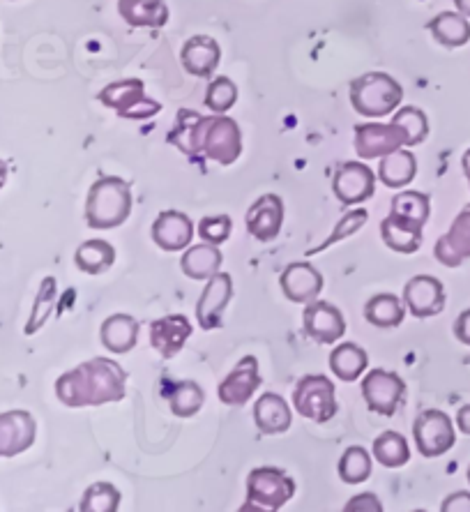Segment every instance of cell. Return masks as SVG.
Returning <instances> with one entry per match:
<instances>
[{
  "label": "cell",
  "instance_id": "cell-1",
  "mask_svg": "<svg viewBox=\"0 0 470 512\" xmlns=\"http://www.w3.org/2000/svg\"><path fill=\"white\" fill-rule=\"evenodd\" d=\"M125 393L127 372L109 358H90L56 381V397L70 409L120 402Z\"/></svg>",
  "mask_w": 470,
  "mask_h": 512
},
{
  "label": "cell",
  "instance_id": "cell-2",
  "mask_svg": "<svg viewBox=\"0 0 470 512\" xmlns=\"http://www.w3.org/2000/svg\"><path fill=\"white\" fill-rule=\"evenodd\" d=\"M132 215V190L127 180L102 176L90 187L86 199V222L90 229H116Z\"/></svg>",
  "mask_w": 470,
  "mask_h": 512
},
{
  "label": "cell",
  "instance_id": "cell-3",
  "mask_svg": "<svg viewBox=\"0 0 470 512\" xmlns=\"http://www.w3.org/2000/svg\"><path fill=\"white\" fill-rule=\"evenodd\" d=\"M348 97L355 114L365 118H383L394 114L404 102V88L385 72L360 74L348 86Z\"/></svg>",
  "mask_w": 470,
  "mask_h": 512
},
{
  "label": "cell",
  "instance_id": "cell-4",
  "mask_svg": "<svg viewBox=\"0 0 470 512\" xmlns=\"http://www.w3.org/2000/svg\"><path fill=\"white\" fill-rule=\"evenodd\" d=\"M196 153H203L222 167H231L242 155L240 125L226 114L201 116L199 132H196Z\"/></svg>",
  "mask_w": 470,
  "mask_h": 512
},
{
  "label": "cell",
  "instance_id": "cell-5",
  "mask_svg": "<svg viewBox=\"0 0 470 512\" xmlns=\"http://www.w3.org/2000/svg\"><path fill=\"white\" fill-rule=\"evenodd\" d=\"M293 409L302 418L312 420V423H330L337 413V397L335 386L328 376L309 374L295 383L293 390Z\"/></svg>",
  "mask_w": 470,
  "mask_h": 512
},
{
  "label": "cell",
  "instance_id": "cell-6",
  "mask_svg": "<svg viewBox=\"0 0 470 512\" xmlns=\"http://www.w3.org/2000/svg\"><path fill=\"white\" fill-rule=\"evenodd\" d=\"M100 102L106 109H113L120 118L127 120H150L162 111V104L146 93L141 79L116 81L102 88Z\"/></svg>",
  "mask_w": 470,
  "mask_h": 512
},
{
  "label": "cell",
  "instance_id": "cell-7",
  "mask_svg": "<svg viewBox=\"0 0 470 512\" xmlns=\"http://www.w3.org/2000/svg\"><path fill=\"white\" fill-rule=\"evenodd\" d=\"M295 494V483L282 469L259 466L247 478V508L282 510Z\"/></svg>",
  "mask_w": 470,
  "mask_h": 512
},
{
  "label": "cell",
  "instance_id": "cell-8",
  "mask_svg": "<svg viewBox=\"0 0 470 512\" xmlns=\"http://www.w3.org/2000/svg\"><path fill=\"white\" fill-rule=\"evenodd\" d=\"M413 436L420 455L429 459L450 453L454 443H457V432H454L450 416L438 409L422 411L420 416L415 418Z\"/></svg>",
  "mask_w": 470,
  "mask_h": 512
},
{
  "label": "cell",
  "instance_id": "cell-9",
  "mask_svg": "<svg viewBox=\"0 0 470 512\" xmlns=\"http://www.w3.org/2000/svg\"><path fill=\"white\" fill-rule=\"evenodd\" d=\"M404 393V379L397 372L371 370L362 379V397H365L369 409L378 416H394L399 404L404 402Z\"/></svg>",
  "mask_w": 470,
  "mask_h": 512
},
{
  "label": "cell",
  "instance_id": "cell-10",
  "mask_svg": "<svg viewBox=\"0 0 470 512\" xmlns=\"http://www.w3.org/2000/svg\"><path fill=\"white\" fill-rule=\"evenodd\" d=\"M332 192L344 206L365 203L376 192V173L362 162L339 164L335 176H332Z\"/></svg>",
  "mask_w": 470,
  "mask_h": 512
},
{
  "label": "cell",
  "instance_id": "cell-11",
  "mask_svg": "<svg viewBox=\"0 0 470 512\" xmlns=\"http://www.w3.org/2000/svg\"><path fill=\"white\" fill-rule=\"evenodd\" d=\"M399 148H406V143L394 123H362L355 127V153L360 160H381Z\"/></svg>",
  "mask_w": 470,
  "mask_h": 512
},
{
  "label": "cell",
  "instance_id": "cell-12",
  "mask_svg": "<svg viewBox=\"0 0 470 512\" xmlns=\"http://www.w3.org/2000/svg\"><path fill=\"white\" fill-rule=\"evenodd\" d=\"M233 298V280L229 273H215L206 282L199 303H196V321L203 330L222 328L224 310Z\"/></svg>",
  "mask_w": 470,
  "mask_h": 512
},
{
  "label": "cell",
  "instance_id": "cell-13",
  "mask_svg": "<svg viewBox=\"0 0 470 512\" xmlns=\"http://www.w3.org/2000/svg\"><path fill=\"white\" fill-rule=\"evenodd\" d=\"M302 326L318 344H335L346 335V319L339 312V307L318 298L307 303L305 314H302Z\"/></svg>",
  "mask_w": 470,
  "mask_h": 512
},
{
  "label": "cell",
  "instance_id": "cell-14",
  "mask_svg": "<svg viewBox=\"0 0 470 512\" xmlns=\"http://www.w3.org/2000/svg\"><path fill=\"white\" fill-rule=\"evenodd\" d=\"M261 386V374H259V360L254 356H245L238 365L233 367V372L219 383L217 397L219 402L226 406H245L249 399L254 397L256 390Z\"/></svg>",
  "mask_w": 470,
  "mask_h": 512
},
{
  "label": "cell",
  "instance_id": "cell-15",
  "mask_svg": "<svg viewBox=\"0 0 470 512\" xmlns=\"http://www.w3.org/2000/svg\"><path fill=\"white\" fill-rule=\"evenodd\" d=\"M404 305L418 319H429L445 310V289L434 275H415L404 286Z\"/></svg>",
  "mask_w": 470,
  "mask_h": 512
},
{
  "label": "cell",
  "instance_id": "cell-16",
  "mask_svg": "<svg viewBox=\"0 0 470 512\" xmlns=\"http://www.w3.org/2000/svg\"><path fill=\"white\" fill-rule=\"evenodd\" d=\"M37 423L28 411L0 413V457H17L35 443Z\"/></svg>",
  "mask_w": 470,
  "mask_h": 512
},
{
  "label": "cell",
  "instance_id": "cell-17",
  "mask_svg": "<svg viewBox=\"0 0 470 512\" xmlns=\"http://www.w3.org/2000/svg\"><path fill=\"white\" fill-rule=\"evenodd\" d=\"M284 224V201L277 194H263L247 210V231L259 243H272Z\"/></svg>",
  "mask_w": 470,
  "mask_h": 512
},
{
  "label": "cell",
  "instance_id": "cell-18",
  "mask_svg": "<svg viewBox=\"0 0 470 512\" xmlns=\"http://www.w3.org/2000/svg\"><path fill=\"white\" fill-rule=\"evenodd\" d=\"M219 60H222V49L219 42L210 35H194L180 49V63L183 70L192 77L212 79L215 77Z\"/></svg>",
  "mask_w": 470,
  "mask_h": 512
},
{
  "label": "cell",
  "instance_id": "cell-19",
  "mask_svg": "<svg viewBox=\"0 0 470 512\" xmlns=\"http://www.w3.org/2000/svg\"><path fill=\"white\" fill-rule=\"evenodd\" d=\"M279 284H282L284 296L291 300V303H312L323 291V275L307 261H293L284 268L282 277H279Z\"/></svg>",
  "mask_w": 470,
  "mask_h": 512
},
{
  "label": "cell",
  "instance_id": "cell-20",
  "mask_svg": "<svg viewBox=\"0 0 470 512\" xmlns=\"http://www.w3.org/2000/svg\"><path fill=\"white\" fill-rule=\"evenodd\" d=\"M153 243L164 252H183L192 245L194 222L180 210H164L153 222Z\"/></svg>",
  "mask_w": 470,
  "mask_h": 512
},
{
  "label": "cell",
  "instance_id": "cell-21",
  "mask_svg": "<svg viewBox=\"0 0 470 512\" xmlns=\"http://www.w3.org/2000/svg\"><path fill=\"white\" fill-rule=\"evenodd\" d=\"M434 256L447 268H459L470 259V203L454 217L450 231L438 238Z\"/></svg>",
  "mask_w": 470,
  "mask_h": 512
},
{
  "label": "cell",
  "instance_id": "cell-22",
  "mask_svg": "<svg viewBox=\"0 0 470 512\" xmlns=\"http://www.w3.org/2000/svg\"><path fill=\"white\" fill-rule=\"evenodd\" d=\"M189 335H192V323L185 314H169L150 323V344L162 358H173L183 351Z\"/></svg>",
  "mask_w": 470,
  "mask_h": 512
},
{
  "label": "cell",
  "instance_id": "cell-23",
  "mask_svg": "<svg viewBox=\"0 0 470 512\" xmlns=\"http://www.w3.org/2000/svg\"><path fill=\"white\" fill-rule=\"evenodd\" d=\"M422 229H424L422 222L401 213H394V210H390V215L381 222L383 243L388 245L392 252H399V254H415L420 250Z\"/></svg>",
  "mask_w": 470,
  "mask_h": 512
},
{
  "label": "cell",
  "instance_id": "cell-24",
  "mask_svg": "<svg viewBox=\"0 0 470 512\" xmlns=\"http://www.w3.org/2000/svg\"><path fill=\"white\" fill-rule=\"evenodd\" d=\"M254 423L261 434H284L293 425L291 406L282 395L263 393L254 404Z\"/></svg>",
  "mask_w": 470,
  "mask_h": 512
},
{
  "label": "cell",
  "instance_id": "cell-25",
  "mask_svg": "<svg viewBox=\"0 0 470 512\" xmlns=\"http://www.w3.org/2000/svg\"><path fill=\"white\" fill-rule=\"evenodd\" d=\"M118 12L134 28H162L169 24L166 0H118Z\"/></svg>",
  "mask_w": 470,
  "mask_h": 512
},
{
  "label": "cell",
  "instance_id": "cell-26",
  "mask_svg": "<svg viewBox=\"0 0 470 512\" xmlns=\"http://www.w3.org/2000/svg\"><path fill=\"white\" fill-rule=\"evenodd\" d=\"M222 261H224V254L217 245L201 243V245L187 247L183 259H180V268H183V273L189 277V280L208 282L212 275L219 273Z\"/></svg>",
  "mask_w": 470,
  "mask_h": 512
},
{
  "label": "cell",
  "instance_id": "cell-27",
  "mask_svg": "<svg viewBox=\"0 0 470 512\" xmlns=\"http://www.w3.org/2000/svg\"><path fill=\"white\" fill-rule=\"evenodd\" d=\"M102 344L111 353H130L139 342V321L130 314H113L102 323Z\"/></svg>",
  "mask_w": 470,
  "mask_h": 512
},
{
  "label": "cell",
  "instance_id": "cell-28",
  "mask_svg": "<svg viewBox=\"0 0 470 512\" xmlns=\"http://www.w3.org/2000/svg\"><path fill=\"white\" fill-rule=\"evenodd\" d=\"M418 176V160L411 150H394V153L381 157V164H378V180L385 187H392V190H401V187H408L413 183V178Z\"/></svg>",
  "mask_w": 470,
  "mask_h": 512
},
{
  "label": "cell",
  "instance_id": "cell-29",
  "mask_svg": "<svg viewBox=\"0 0 470 512\" xmlns=\"http://www.w3.org/2000/svg\"><path fill=\"white\" fill-rule=\"evenodd\" d=\"M328 363H330V372L335 374L337 379L351 383V381H358L360 376L367 372L369 356L362 346L353 342H344L330 353Z\"/></svg>",
  "mask_w": 470,
  "mask_h": 512
},
{
  "label": "cell",
  "instance_id": "cell-30",
  "mask_svg": "<svg viewBox=\"0 0 470 512\" xmlns=\"http://www.w3.org/2000/svg\"><path fill=\"white\" fill-rule=\"evenodd\" d=\"M429 30L434 40L443 47L457 49L470 42V21L461 12H441L429 21Z\"/></svg>",
  "mask_w": 470,
  "mask_h": 512
},
{
  "label": "cell",
  "instance_id": "cell-31",
  "mask_svg": "<svg viewBox=\"0 0 470 512\" xmlns=\"http://www.w3.org/2000/svg\"><path fill=\"white\" fill-rule=\"evenodd\" d=\"M406 305L394 293H378L365 305V319L376 328H397L404 323Z\"/></svg>",
  "mask_w": 470,
  "mask_h": 512
},
{
  "label": "cell",
  "instance_id": "cell-32",
  "mask_svg": "<svg viewBox=\"0 0 470 512\" xmlns=\"http://www.w3.org/2000/svg\"><path fill=\"white\" fill-rule=\"evenodd\" d=\"M74 263L81 273L86 275H102L116 263V250L106 240H86L77 247Z\"/></svg>",
  "mask_w": 470,
  "mask_h": 512
},
{
  "label": "cell",
  "instance_id": "cell-33",
  "mask_svg": "<svg viewBox=\"0 0 470 512\" xmlns=\"http://www.w3.org/2000/svg\"><path fill=\"white\" fill-rule=\"evenodd\" d=\"M390 123L397 125L401 134H404L406 148L420 146V143L429 137L427 114H424V111L418 107H399L392 114Z\"/></svg>",
  "mask_w": 470,
  "mask_h": 512
},
{
  "label": "cell",
  "instance_id": "cell-34",
  "mask_svg": "<svg viewBox=\"0 0 470 512\" xmlns=\"http://www.w3.org/2000/svg\"><path fill=\"white\" fill-rule=\"evenodd\" d=\"M374 457L388 469H399L411 459V448L399 432H383L374 441Z\"/></svg>",
  "mask_w": 470,
  "mask_h": 512
},
{
  "label": "cell",
  "instance_id": "cell-35",
  "mask_svg": "<svg viewBox=\"0 0 470 512\" xmlns=\"http://www.w3.org/2000/svg\"><path fill=\"white\" fill-rule=\"evenodd\" d=\"M371 455L367 453V448L362 446H351L344 450V455L339 459V478L344 480L346 485H360L371 476Z\"/></svg>",
  "mask_w": 470,
  "mask_h": 512
},
{
  "label": "cell",
  "instance_id": "cell-36",
  "mask_svg": "<svg viewBox=\"0 0 470 512\" xmlns=\"http://www.w3.org/2000/svg\"><path fill=\"white\" fill-rule=\"evenodd\" d=\"M203 402H206V393L196 381H183L171 390L169 406L173 416L178 418H192L201 411Z\"/></svg>",
  "mask_w": 470,
  "mask_h": 512
},
{
  "label": "cell",
  "instance_id": "cell-37",
  "mask_svg": "<svg viewBox=\"0 0 470 512\" xmlns=\"http://www.w3.org/2000/svg\"><path fill=\"white\" fill-rule=\"evenodd\" d=\"M238 102V86L229 77H212L206 90V109L212 114H229Z\"/></svg>",
  "mask_w": 470,
  "mask_h": 512
},
{
  "label": "cell",
  "instance_id": "cell-38",
  "mask_svg": "<svg viewBox=\"0 0 470 512\" xmlns=\"http://www.w3.org/2000/svg\"><path fill=\"white\" fill-rule=\"evenodd\" d=\"M367 220H369V213H367L365 208H355V210H348V213H346V215L341 217V220H339V224H335V231H332L330 236L325 238V243H321V245H318V247H312V250H307V256L321 254V252L328 250V247L337 245L339 240H346V238L355 236V233H358L362 227H365Z\"/></svg>",
  "mask_w": 470,
  "mask_h": 512
},
{
  "label": "cell",
  "instance_id": "cell-39",
  "mask_svg": "<svg viewBox=\"0 0 470 512\" xmlns=\"http://www.w3.org/2000/svg\"><path fill=\"white\" fill-rule=\"evenodd\" d=\"M199 123L201 114H196L192 109H180L176 127L169 134V141L173 146H178V150H183L185 155H196V132H199Z\"/></svg>",
  "mask_w": 470,
  "mask_h": 512
},
{
  "label": "cell",
  "instance_id": "cell-40",
  "mask_svg": "<svg viewBox=\"0 0 470 512\" xmlns=\"http://www.w3.org/2000/svg\"><path fill=\"white\" fill-rule=\"evenodd\" d=\"M118 508H120V492L111 483L90 485L79 503L81 512H116Z\"/></svg>",
  "mask_w": 470,
  "mask_h": 512
},
{
  "label": "cell",
  "instance_id": "cell-41",
  "mask_svg": "<svg viewBox=\"0 0 470 512\" xmlns=\"http://www.w3.org/2000/svg\"><path fill=\"white\" fill-rule=\"evenodd\" d=\"M392 210L394 213H401L406 217H413V220H418L422 224H427L429 213H431V201L427 194L415 192V190H404L392 199Z\"/></svg>",
  "mask_w": 470,
  "mask_h": 512
},
{
  "label": "cell",
  "instance_id": "cell-42",
  "mask_svg": "<svg viewBox=\"0 0 470 512\" xmlns=\"http://www.w3.org/2000/svg\"><path fill=\"white\" fill-rule=\"evenodd\" d=\"M53 303H56V280H53V277H44V282L40 286V296H37V303L33 307V316H30L26 326V335H33L35 330L42 328V323L49 319V314L53 310Z\"/></svg>",
  "mask_w": 470,
  "mask_h": 512
},
{
  "label": "cell",
  "instance_id": "cell-43",
  "mask_svg": "<svg viewBox=\"0 0 470 512\" xmlns=\"http://www.w3.org/2000/svg\"><path fill=\"white\" fill-rule=\"evenodd\" d=\"M196 231H199L203 243L219 247L231 238L233 222L229 215H210V217H203V220L199 222V227H196Z\"/></svg>",
  "mask_w": 470,
  "mask_h": 512
},
{
  "label": "cell",
  "instance_id": "cell-44",
  "mask_svg": "<svg viewBox=\"0 0 470 512\" xmlns=\"http://www.w3.org/2000/svg\"><path fill=\"white\" fill-rule=\"evenodd\" d=\"M346 512H381L383 510V503L378 501L376 494H358L355 499H351L346 503Z\"/></svg>",
  "mask_w": 470,
  "mask_h": 512
},
{
  "label": "cell",
  "instance_id": "cell-45",
  "mask_svg": "<svg viewBox=\"0 0 470 512\" xmlns=\"http://www.w3.org/2000/svg\"><path fill=\"white\" fill-rule=\"evenodd\" d=\"M443 512H470V494L468 492H454L447 496L441 506Z\"/></svg>",
  "mask_w": 470,
  "mask_h": 512
},
{
  "label": "cell",
  "instance_id": "cell-46",
  "mask_svg": "<svg viewBox=\"0 0 470 512\" xmlns=\"http://www.w3.org/2000/svg\"><path fill=\"white\" fill-rule=\"evenodd\" d=\"M454 335H457V340L461 344L470 346V310L461 312L459 319L454 321Z\"/></svg>",
  "mask_w": 470,
  "mask_h": 512
},
{
  "label": "cell",
  "instance_id": "cell-47",
  "mask_svg": "<svg viewBox=\"0 0 470 512\" xmlns=\"http://www.w3.org/2000/svg\"><path fill=\"white\" fill-rule=\"evenodd\" d=\"M457 425H459L461 432L470 436V404L461 406V409H459V413H457Z\"/></svg>",
  "mask_w": 470,
  "mask_h": 512
},
{
  "label": "cell",
  "instance_id": "cell-48",
  "mask_svg": "<svg viewBox=\"0 0 470 512\" xmlns=\"http://www.w3.org/2000/svg\"><path fill=\"white\" fill-rule=\"evenodd\" d=\"M454 5H457V10L461 14H466V17L470 19V0H454Z\"/></svg>",
  "mask_w": 470,
  "mask_h": 512
},
{
  "label": "cell",
  "instance_id": "cell-49",
  "mask_svg": "<svg viewBox=\"0 0 470 512\" xmlns=\"http://www.w3.org/2000/svg\"><path fill=\"white\" fill-rule=\"evenodd\" d=\"M461 167H464V173L468 178V185H470V148L464 153V157H461Z\"/></svg>",
  "mask_w": 470,
  "mask_h": 512
},
{
  "label": "cell",
  "instance_id": "cell-50",
  "mask_svg": "<svg viewBox=\"0 0 470 512\" xmlns=\"http://www.w3.org/2000/svg\"><path fill=\"white\" fill-rule=\"evenodd\" d=\"M5 180H7V164L0 160V187L5 185Z\"/></svg>",
  "mask_w": 470,
  "mask_h": 512
},
{
  "label": "cell",
  "instance_id": "cell-51",
  "mask_svg": "<svg viewBox=\"0 0 470 512\" xmlns=\"http://www.w3.org/2000/svg\"><path fill=\"white\" fill-rule=\"evenodd\" d=\"M468 483H470V466H468Z\"/></svg>",
  "mask_w": 470,
  "mask_h": 512
}]
</instances>
